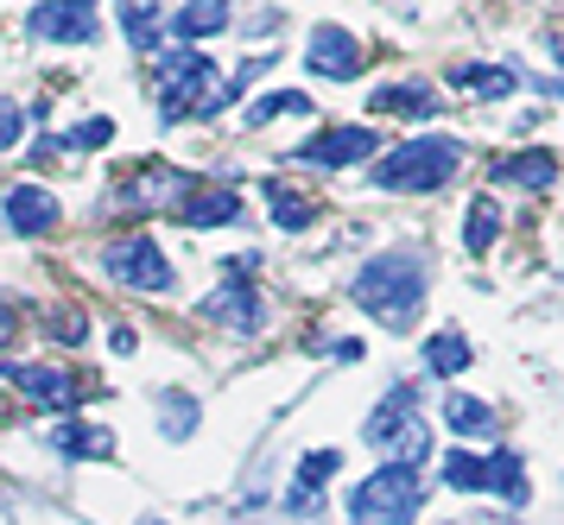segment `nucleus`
<instances>
[{
  "mask_svg": "<svg viewBox=\"0 0 564 525\" xmlns=\"http://www.w3.org/2000/svg\"><path fill=\"white\" fill-rule=\"evenodd\" d=\"M349 298L387 329H412L419 324V310H425V260L419 253H381V260H368L349 285Z\"/></svg>",
  "mask_w": 564,
  "mask_h": 525,
  "instance_id": "nucleus-1",
  "label": "nucleus"
},
{
  "mask_svg": "<svg viewBox=\"0 0 564 525\" xmlns=\"http://www.w3.org/2000/svg\"><path fill=\"white\" fill-rule=\"evenodd\" d=\"M463 165V146L457 140H444V133H419V140H406V146H393L381 158V172H375V184L381 190H444L451 177H457Z\"/></svg>",
  "mask_w": 564,
  "mask_h": 525,
  "instance_id": "nucleus-2",
  "label": "nucleus"
},
{
  "mask_svg": "<svg viewBox=\"0 0 564 525\" xmlns=\"http://www.w3.org/2000/svg\"><path fill=\"white\" fill-rule=\"evenodd\" d=\"M419 501H425L419 469H406V462H381V469L349 494V519L356 525H412L419 519Z\"/></svg>",
  "mask_w": 564,
  "mask_h": 525,
  "instance_id": "nucleus-3",
  "label": "nucleus"
},
{
  "mask_svg": "<svg viewBox=\"0 0 564 525\" xmlns=\"http://www.w3.org/2000/svg\"><path fill=\"white\" fill-rule=\"evenodd\" d=\"M159 114L165 121H184L191 108H204L209 101V83H216V64H209L204 51H172V57H159Z\"/></svg>",
  "mask_w": 564,
  "mask_h": 525,
  "instance_id": "nucleus-4",
  "label": "nucleus"
},
{
  "mask_svg": "<svg viewBox=\"0 0 564 525\" xmlns=\"http://www.w3.org/2000/svg\"><path fill=\"white\" fill-rule=\"evenodd\" d=\"M102 273L115 285H133V292H172V266H165V253L147 241V234H121V241H108L102 248Z\"/></svg>",
  "mask_w": 564,
  "mask_h": 525,
  "instance_id": "nucleus-5",
  "label": "nucleus"
},
{
  "mask_svg": "<svg viewBox=\"0 0 564 525\" xmlns=\"http://www.w3.org/2000/svg\"><path fill=\"white\" fill-rule=\"evenodd\" d=\"M26 32L32 39H45V45H96V0H39L26 13Z\"/></svg>",
  "mask_w": 564,
  "mask_h": 525,
  "instance_id": "nucleus-6",
  "label": "nucleus"
},
{
  "mask_svg": "<svg viewBox=\"0 0 564 525\" xmlns=\"http://www.w3.org/2000/svg\"><path fill=\"white\" fill-rule=\"evenodd\" d=\"M375 146H381V140H375V127H324L317 140L299 146V165H330V172H343V165L368 158Z\"/></svg>",
  "mask_w": 564,
  "mask_h": 525,
  "instance_id": "nucleus-7",
  "label": "nucleus"
},
{
  "mask_svg": "<svg viewBox=\"0 0 564 525\" xmlns=\"http://www.w3.org/2000/svg\"><path fill=\"white\" fill-rule=\"evenodd\" d=\"M305 64H311L317 76H330V83H349V76H361V45H356V32H343V25H317V32H311Z\"/></svg>",
  "mask_w": 564,
  "mask_h": 525,
  "instance_id": "nucleus-8",
  "label": "nucleus"
},
{
  "mask_svg": "<svg viewBox=\"0 0 564 525\" xmlns=\"http://www.w3.org/2000/svg\"><path fill=\"white\" fill-rule=\"evenodd\" d=\"M184 228H229V222H248V203L235 184H197L191 197L178 203Z\"/></svg>",
  "mask_w": 564,
  "mask_h": 525,
  "instance_id": "nucleus-9",
  "label": "nucleus"
},
{
  "mask_svg": "<svg viewBox=\"0 0 564 525\" xmlns=\"http://www.w3.org/2000/svg\"><path fill=\"white\" fill-rule=\"evenodd\" d=\"M0 216L13 222V234H52L57 228V197L39 190V184H13V190L0 197Z\"/></svg>",
  "mask_w": 564,
  "mask_h": 525,
  "instance_id": "nucleus-10",
  "label": "nucleus"
},
{
  "mask_svg": "<svg viewBox=\"0 0 564 525\" xmlns=\"http://www.w3.org/2000/svg\"><path fill=\"white\" fill-rule=\"evenodd\" d=\"M7 374H13V386H20L32 405L70 412V405L83 400V380H77V374H64V368H7Z\"/></svg>",
  "mask_w": 564,
  "mask_h": 525,
  "instance_id": "nucleus-11",
  "label": "nucleus"
},
{
  "mask_svg": "<svg viewBox=\"0 0 564 525\" xmlns=\"http://www.w3.org/2000/svg\"><path fill=\"white\" fill-rule=\"evenodd\" d=\"M204 317H216V324H229V329H260L254 285H248V278H229V285H223V292L204 304Z\"/></svg>",
  "mask_w": 564,
  "mask_h": 525,
  "instance_id": "nucleus-12",
  "label": "nucleus"
},
{
  "mask_svg": "<svg viewBox=\"0 0 564 525\" xmlns=\"http://www.w3.org/2000/svg\"><path fill=\"white\" fill-rule=\"evenodd\" d=\"M412 418H419V412H412V386H393V393L375 405V418H368V444H375V450H387V444H393Z\"/></svg>",
  "mask_w": 564,
  "mask_h": 525,
  "instance_id": "nucleus-13",
  "label": "nucleus"
},
{
  "mask_svg": "<svg viewBox=\"0 0 564 525\" xmlns=\"http://www.w3.org/2000/svg\"><path fill=\"white\" fill-rule=\"evenodd\" d=\"M495 177H501V184H520V190H552L558 158H552V152H513V158L495 165Z\"/></svg>",
  "mask_w": 564,
  "mask_h": 525,
  "instance_id": "nucleus-14",
  "label": "nucleus"
},
{
  "mask_svg": "<svg viewBox=\"0 0 564 525\" xmlns=\"http://www.w3.org/2000/svg\"><path fill=\"white\" fill-rule=\"evenodd\" d=\"M229 25V0H184L178 13H172V32H178L184 45L191 39H209V32H223Z\"/></svg>",
  "mask_w": 564,
  "mask_h": 525,
  "instance_id": "nucleus-15",
  "label": "nucleus"
},
{
  "mask_svg": "<svg viewBox=\"0 0 564 525\" xmlns=\"http://www.w3.org/2000/svg\"><path fill=\"white\" fill-rule=\"evenodd\" d=\"M444 425L457 437H495V405L469 400V393H444Z\"/></svg>",
  "mask_w": 564,
  "mask_h": 525,
  "instance_id": "nucleus-16",
  "label": "nucleus"
},
{
  "mask_svg": "<svg viewBox=\"0 0 564 525\" xmlns=\"http://www.w3.org/2000/svg\"><path fill=\"white\" fill-rule=\"evenodd\" d=\"M336 469H343V450H311L305 462H299V488H292L285 501H292V506H311V501H317V488H324Z\"/></svg>",
  "mask_w": 564,
  "mask_h": 525,
  "instance_id": "nucleus-17",
  "label": "nucleus"
},
{
  "mask_svg": "<svg viewBox=\"0 0 564 525\" xmlns=\"http://www.w3.org/2000/svg\"><path fill=\"white\" fill-rule=\"evenodd\" d=\"M375 108H381V114H419V121H425L437 108V96L425 83H387L381 96H375Z\"/></svg>",
  "mask_w": 564,
  "mask_h": 525,
  "instance_id": "nucleus-18",
  "label": "nucleus"
},
{
  "mask_svg": "<svg viewBox=\"0 0 564 525\" xmlns=\"http://www.w3.org/2000/svg\"><path fill=\"white\" fill-rule=\"evenodd\" d=\"M501 234V203L495 197H476L469 203V228H463V248L469 253H488V241Z\"/></svg>",
  "mask_w": 564,
  "mask_h": 525,
  "instance_id": "nucleus-19",
  "label": "nucleus"
},
{
  "mask_svg": "<svg viewBox=\"0 0 564 525\" xmlns=\"http://www.w3.org/2000/svg\"><path fill=\"white\" fill-rule=\"evenodd\" d=\"M425 368H432V374H463V368H469V342H463L457 329L432 336V342H425Z\"/></svg>",
  "mask_w": 564,
  "mask_h": 525,
  "instance_id": "nucleus-20",
  "label": "nucleus"
},
{
  "mask_svg": "<svg viewBox=\"0 0 564 525\" xmlns=\"http://www.w3.org/2000/svg\"><path fill=\"white\" fill-rule=\"evenodd\" d=\"M482 475H488V488H501V494H508L513 506L533 494V488H527V469H520V456H488Z\"/></svg>",
  "mask_w": 564,
  "mask_h": 525,
  "instance_id": "nucleus-21",
  "label": "nucleus"
},
{
  "mask_svg": "<svg viewBox=\"0 0 564 525\" xmlns=\"http://www.w3.org/2000/svg\"><path fill=\"white\" fill-rule=\"evenodd\" d=\"M451 83L457 89H476V96H513V76L495 70V64H463V70H451Z\"/></svg>",
  "mask_w": 564,
  "mask_h": 525,
  "instance_id": "nucleus-22",
  "label": "nucleus"
},
{
  "mask_svg": "<svg viewBox=\"0 0 564 525\" xmlns=\"http://www.w3.org/2000/svg\"><path fill=\"white\" fill-rule=\"evenodd\" d=\"M444 488H457V494H482V488H488L482 462H476V456H463V450H451V456H444Z\"/></svg>",
  "mask_w": 564,
  "mask_h": 525,
  "instance_id": "nucleus-23",
  "label": "nucleus"
},
{
  "mask_svg": "<svg viewBox=\"0 0 564 525\" xmlns=\"http://www.w3.org/2000/svg\"><path fill=\"white\" fill-rule=\"evenodd\" d=\"M52 444H57V450H70V456H108V450H115V437H108V430H96V425H89V430H83V425H64Z\"/></svg>",
  "mask_w": 564,
  "mask_h": 525,
  "instance_id": "nucleus-24",
  "label": "nucleus"
},
{
  "mask_svg": "<svg viewBox=\"0 0 564 525\" xmlns=\"http://www.w3.org/2000/svg\"><path fill=\"white\" fill-rule=\"evenodd\" d=\"M280 114H311V96H299V89H280V96H267L248 108V127H267V121H280Z\"/></svg>",
  "mask_w": 564,
  "mask_h": 525,
  "instance_id": "nucleus-25",
  "label": "nucleus"
},
{
  "mask_svg": "<svg viewBox=\"0 0 564 525\" xmlns=\"http://www.w3.org/2000/svg\"><path fill=\"white\" fill-rule=\"evenodd\" d=\"M311 216H317V209H311V197H299V190H285V184L273 190V222H280L285 234H292V228H305Z\"/></svg>",
  "mask_w": 564,
  "mask_h": 525,
  "instance_id": "nucleus-26",
  "label": "nucleus"
},
{
  "mask_svg": "<svg viewBox=\"0 0 564 525\" xmlns=\"http://www.w3.org/2000/svg\"><path fill=\"white\" fill-rule=\"evenodd\" d=\"M191 430H197V405L184 400V393H165V437H172V444H184Z\"/></svg>",
  "mask_w": 564,
  "mask_h": 525,
  "instance_id": "nucleus-27",
  "label": "nucleus"
},
{
  "mask_svg": "<svg viewBox=\"0 0 564 525\" xmlns=\"http://www.w3.org/2000/svg\"><path fill=\"white\" fill-rule=\"evenodd\" d=\"M128 45H133V51H153V45H159L153 7H128Z\"/></svg>",
  "mask_w": 564,
  "mask_h": 525,
  "instance_id": "nucleus-28",
  "label": "nucleus"
},
{
  "mask_svg": "<svg viewBox=\"0 0 564 525\" xmlns=\"http://www.w3.org/2000/svg\"><path fill=\"white\" fill-rule=\"evenodd\" d=\"M108 140H115V121H102V114H96V121H83V127H70V140H64V146H108Z\"/></svg>",
  "mask_w": 564,
  "mask_h": 525,
  "instance_id": "nucleus-29",
  "label": "nucleus"
},
{
  "mask_svg": "<svg viewBox=\"0 0 564 525\" xmlns=\"http://www.w3.org/2000/svg\"><path fill=\"white\" fill-rule=\"evenodd\" d=\"M20 133H26V114H20V101H7V96H0V152L13 146Z\"/></svg>",
  "mask_w": 564,
  "mask_h": 525,
  "instance_id": "nucleus-30",
  "label": "nucleus"
},
{
  "mask_svg": "<svg viewBox=\"0 0 564 525\" xmlns=\"http://www.w3.org/2000/svg\"><path fill=\"white\" fill-rule=\"evenodd\" d=\"M52 336H57V342H83L89 329H83V317H77V310H64V317L52 324Z\"/></svg>",
  "mask_w": 564,
  "mask_h": 525,
  "instance_id": "nucleus-31",
  "label": "nucleus"
},
{
  "mask_svg": "<svg viewBox=\"0 0 564 525\" xmlns=\"http://www.w3.org/2000/svg\"><path fill=\"white\" fill-rule=\"evenodd\" d=\"M7 336H13V310H7V304H0V342H7Z\"/></svg>",
  "mask_w": 564,
  "mask_h": 525,
  "instance_id": "nucleus-32",
  "label": "nucleus"
},
{
  "mask_svg": "<svg viewBox=\"0 0 564 525\" xmlns=\"http://www.w3.org/2000/svg\"><path fill=\"white\" fill-rule=\"evenodd\" d=\"M140 525H165V519H140Z\"/></svg>",
  "mask_w": 564,
  "mask_h": 525,
  "instance_id": "nucleus-33",
  "label": "nucleus"
}]
</instances>
